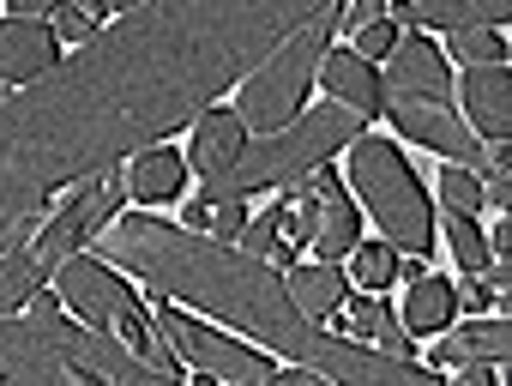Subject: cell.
I'll list each match as a JSON object with an SVG mask.
<instances>
[{
  "label": "cell",
  "mask_w": 512,
  "mask_h": 386,
  "mask_svg": "<svg viewBox=\"0 0 512 386\" xmlns=\"http://www.w3.org/2000/svg\"><path fill=\"white\" fill-rule=\"evenodd\" d=\"M284 284H290V302L308 314V320H332L338 314V302L350 296V278H344V266L338 260H314V266H284Z\"/></svg>",
  "instance_id": "16"
},
{
  "label": "cell",
  "mask_w": 512,
  "mask_h": 386,
  "mask_svg": "<svg viewBox=\"0 0 512 386\" xmlns=\"http://www.w3.org/2000/svg\"><path fill=\"white\" fill-rule=\"evenodd\" d=\"M181 230H211V206L205 200H187L181 206Z\"/></svg>",
  "instance_id": "28"
},
{
  "label": "cell",
  "mask_w": 512,
  "mask_h": 386,
  "mask_svg": "<svg viewBox=\"0 0 512 386\" xmlns=\"http://www.w3.org/2000/svg\"><path fill=\"white\" fill-rule=\"evenodd\" d=\"M332 37H338V7H326L308 25H296L260 67L241 79L235 115L247 121V133H278V127H290L302 115V97L314 91V73H320Z\"/></svg>",
  "instance_id": "7"
},
{
  "label": "cell",
  "mask_w": 512,
  "mask_h": 386,
  "mask_svg": "<svg viewBox=\"0 0 512 386\" xmlns=\"http://www.w3.org/2000/svg\"><path fill=\"white\" fill-rule=\"evenodd\" d=\"M61 61V43L49 31V19H0V85H37L49 67Z\"/></svg>",
  "instance_id": "11"
},
{
  "label": "cell",
  "mask_w": 512,
  "mask_h": 386,
  "mask_svg": "<svg viewBox=\"0 0 512 386\" xmlns=\"http://www.w3.org/2000/svg\"><path fill=\"white\" fill-rule=\"evenodd\" d=\"M151 320H157V332L175 344V356H181L193 374H211V380H278V362H272V356H260V350H247V344L223 338L217 326L193 320V314L175 308L169 296H157Z\"/></svg>",
  "instance_id": "8"
},
{
  "label": "cell",
  "mask_w": 512,
  "mask_h": 386,
  "mask_svg": "<svg viewBox=\"0 0 512 386\" xmlns=\"http://www.w3.org/2000/svg\"><path fill=\"white\" fill-rule=\"evenodd\" d=\"M145 0H103V13H139Z\"/></svg>",
  "instance_id": "29"
},
{
  "label": "cell",
  "mask_w": 512,
  "mask_h": 386,
  "mask_svg": "<svg viewBox=\"0 0 512 386\" xmlns=\"http://www.w3.org/2000/svg\"><path fill=\"white\" fill-rule=\"evenodd\" d=\"M79 7H85V13H91V19H103V0H79Z\"/></svg>",
  "instance_id": "30"
},
{
  "label": "cell",
  "mask_w": 512,
  "mask_h": 386,
  "mask_svg": "<svg viewBox=\"0 0 512 386\" xmlns=\"http://www.w3.org/2000/svg\"><path fill=\"white\" fill-rule=\"evenodd\" d=\"M506 350H512V326H506V314H476L470 326H458L446 344H434L428 350V368H458V362H506Z\"/></svg>",
  "instance_id": "15"
},
{
  "label": "cell",
  "mask_w": 512,
  "mask_h": 386,
  "mask_svg": "<svg viewBox=\"0 0 512 386\" xmlns=\"http://www.w3.org/2000/svg\"><path fill=\"white\" fill-rule=\"evenodd\" d=\"M103 260L127 266L133 278H145L157 296H181L193 302V314H217L229 326H247L253 338H266L278 356L332 374V380H362V386H410V380H434L440 368H416L380 350H356L344 344V332H326L320 320H308L290 302V284L272 260H253L235 242H199V230H175L163 218L145 212H115L103 224V236H91Z\"/></svg>",
  "instance_id": "2"
},
{
  "label": "cell",
  "mask_w": 512,
  "mask_h": 386,
  "mask_svg": "<svg viewBox=\"0 0 512 386\" xmlns=\"http://www.w3.org/2000/svg\"><path fill=\"white\" fill-rule=\"evenodd\" d=\"M452 302H458L464 314H500V302H494V290L482 284V272H464V284H452Z\"/></svg>",
  "instance_id": "26"
},
{
  "label": "cell",
  "mask_w": 512,
  "mask_h": 386,
  "mask_svg": "<svg viewBox=\"0 0 512 386\" xmlns=\"http://www.w3.org/2000/svg\"><path fill=\"white\" fill-rule=\"evenodd\" d=\"M344 260H350L356 290H386V284H398V248H392V242H356Z\"/></svg>",
  "instance_id": "21"
},
{
  "label": "cell",
  "mask_w": 512,
  "mask_h": 386,
  "mask_svg": "<svg viewBox=\"0 0 512 386\" xmlns=\"http://www.w3.org/2000/svg\"><path fill=\"white\" fill-rule=\"evenodd\" d=\"M356 133H362V115H350L344 103H326V109H314V115H296V121L278 127V133H247L241 157H235L223 175L205 181L199 200H205V206H211V200H247V193H260V187H272V181H296V175H308L314 163H326L338 145H350Z\"/></svg>",
  "instance_id": "4"
},
{
  "label": "cell",
  "mask_w": 512,
  "mask_h": 386,
  "mask_svg": "<svg viewBox=\"0 0 512 386\" xmlns=\"http://www.w3.org/2000/svg\"><path fill=\"white\" fill-rule=\"evenodd\" d=\"M7 7H13V19H49L61 0H7Z\"/></svg>",
  "instance_id": "27"
},
{
  "label": "cell",
  "mask_w": 512,
  "mask_h": 386,
  "mask_svg": "<svg viewBox=\"0 0 512 386\" xmlns=\"http://www.w3.org/2000/svg\"><path fill=\"white\" fill-rule=\"evenodd\" d=\"M326 326H338L344 338H362V344H368V350H380V356L416 362V344L404 338V320L386 308V296H380V290H350Z\"/></svg>",
  "instance_id": "10"
},
{
  "label": "cell",
  "mask_w": 512,
  "mask_h": 386,
  "mask_svg": "<svg viewBox=\"0 0 512 386\" xmlns=\"http://www.w3.org/2000/svg\"><path fill=\"white\" fill-rule=\"evenodd\" d=\"M314 85H320L332 103H344L350 115H362V121L380 115V73H374V61H362L356 49H326Z\"/></svg>",
  "instance_id": "12"
},
{
  "label": "cell",
  "mask_w": 512,
  "mask_h": 386,
  "mask_svg": "<svg viewBox=\"0 0 512 386\" xmlns=\"http://www.w3.org/2000/svg\"><path fill=\"white\" fill-rule=\"evenodd\" d=\"M350 37H356V55H362V61H386V55H392V43H398V25L380 13V19H368V25H362V31H350Z\"/></svg>",
  "instance_id": "25"
},
{
  "label": "cell",
  "mask_w": 512,
  "mask_h": 386,
  "mask_svg": "<svg viewBox=\"0 0 512 386\" xmlns=\"http://www.w3.org/2000/svg\"><path fill=\"white\" fill-rule=\"evenodd\" d=\"M181 187H187V151H175V145L133 151V163H127V200L163 206V200H181Z\"/></svg>",
  "instance_id": "14"
},
{
  "label": "cell",
  "mask_w": 512,
  "mask_h": 386,
  "mask_svg": "<svg viewBox=\"0 0 512 386\" xmlns=\"http://www.w3.org/2000/svg\"><path fill=\"white\" fill-rule=\"evenodd\" d=\"M452 97L464 103V121H470V133L476 139H506L512 133V73H506V61H494V67H464V79L452 85Z\"/></svg>",
  "instance_id": "9"
},
{
  "label": "cell",
  "mask_w": 512,
  "mask_h": 386,
  "mask_svg": "<svg viewBox=\"0 0 512 386\" xmlns=\"http://www.w3.org/2000/svg\"><path fill=\"white\" fill-rule=\"evenodd\" d=\"M416 7V31H500L512 19V0H410Z\"/></svg>",
  "instance_id": "17"
},
{
  "label": "cell",
  "mask_w": 512,
  "mask_h": 386,
  "mask_svg": "<svg viewBox=\"0 0 512 386\" xmlns=\"http://www.w3.org/2000/svg\"><path fill=\"white\" fill-rule=\"evenodd\" d=\"M49 31H55V43H91L97 37V19L79 7V0H61V7L49 13Z\"/></svg>",
  "instance_id": "24"
},
{
  "label": "cell",
  "mask_w": 512,
  "mask_h": 386,
  "mask_svg": "<svg viewBox=\"0 0 512 386\" xmlns=\"http://www.w3.org/2000/svg\"><path fill=\"white\" fill-rule=\"evenodd\" d=\"M350 193L356 206L380 224V242L398 254H434V200L422 193V175L386 133H356L350 139Z\"/></svg>",
  "instance_id": "6"
},
{
  "label": "cell",
  "mask_w": 512,
  "mask_h": 386,
  "mask_svg": "<svg viewBox=\"0 0 512 386\" xmlns=\"http://www.w3.org/2000/svg\"><path fill=\"white\" fill-rule=\"evenodd\" d=\"M440 55L458 61V67H494V61L512 55V43H506V31L476 25V31H446V49H440Z\"/></svg>",
  "instance_id": "20"
},
{
  "label": "cell",
  "mask_w": 512,
  "mask_h": 386,
  "mask_svg": "<svg viewBox=\"0 0 512 386\" xmlns=\"http://www.w3.org/2000/svg\"><path fill=\"white\" fill-rule=\"evenodd\" d=\"M55 296H61V308L67 314H79L85 326H97V332H115L139 362H151L163 380H181L187 374V362L175 356V344L157 332V320L145 314V302H139V290H127V278H115V266L103 260V254H67L61 266H55Z\"/></svg>",
  "instance_id": "5"
},
{
  "label": "cell",
  "mask_w": 512,
  "mask_h": 386,
  "mask_svg": "<svg viewBox=\"0 0 512 386\" xmlns=\"http://www.w3.org/2000/svg\"><path fill=\"white\" fill-rule=\"evenodd\" d=\"M0 380H163L151 362H139L115 332H97L85 320H67L55 290H37L19 314H0Z\"/></svg>",
  "instance_id": "3"
},
{
  "label": "cell",
  "mask_w": 512,
  "mask_h": 386,
  "mask_svg": "<svg viewBox=\"0 0 512 386\" xmlns=\"http://www.w3.org/2000/svg\"><path fill=\"white\" fill-rule=\"evenodd\" d=\"M440 242H446V254H452V266L458 272H482L494 254H488V242H482V224H476V212H440V230H434Z\"/></svg>",
  "instance_id": "19"
},
{
  "label": "cell",
  "mask_w": 512,
  "mask_h": 386,
  "mask_svg": "<svg viewBox=\"0 0 512 386\" xmlns=\"http://www.w3.org/2000/svg\"><path fill=\"white\" fill-rule=\"evenodd\" d=\"M452 314H458V302H452V284H446V278H434V272H422V278L410 284V296H404V326L428 338V332H440Z\"/></svg>",
  "instance_id": "18"
},
{
  "label": "cell",
  "mask_w": 512,
  "mask_h": 386,
  "mask_svg": "<svg viewBox=\"0 0 512 386\" xmlns=\"http://www.w3.org/2000/svg\"><path fill=\"white\" fill-rule=\"evenodd\" d=\"M278 224H284V200H278V206H266L260 218H247V224H241V236H235V248H241V254H253V260H272V248H278Z\"/></svg>",
  "instance_id": "23"
},
{
  "label": "cell",
  "mask_w": 512,
  "mask_h": 386,
  "mask_svg": "<svg viewBox=\"0 0 512 386\" xmlns=\"http://www.w3.org/2000/svg\"><path fill=\"white\" fill-rule=\"evenodd\" d=\"M241 145H247V121H241L235 109L211 103V109H199V115H193L187 163H193V175H199V181H211V175H223V169L241 157Z\"/></svg>",
  "instance_id": "13"
},
{
  "label": "cell",
  "mask_w": 512,
  "mask_h": 386,
  "mask_svg": "<svg viewBox=\"0 0 512 386\" xmlns=\"http://www.w3.org/2000/svg\"><path fill=\"white\" fill-rule=\"evenodd\" d=\"M0 97H7V85H0Z\"/></svg>",
  "instance_id": "31"
},
{
  "label": "cell",
  "mask_w": 512,
  "mask_h": 386,
  "mask_svg": "<svg viewBox=\"0 0 512 386\" xmlns=\"http://www.w3.org/2000/svg\"><path fill=\"white\" fill-rule=\"evenodd\" d=\"M326 7L338 0H145L121 13L25 97H0V224L43 218L49 193L169 139Z\"/></svg>",
  "instance_id": "1"
},
{
  "label": "cell",
  "mask_w": 512,
  "mask_h": 386,
  "mask_svg": "<svg viewBox=\"0 0 512 386\" xmlns=\"http://www.w3.org/2000/svg\"><path fill=\"white\" fill-rule=\"evenodd\" d=\"M434 181H440V200H446L452 212H482V175H476V169H464V163H446Z\"/></svg>",
  "instance_id": "22"
}]
</instances>
